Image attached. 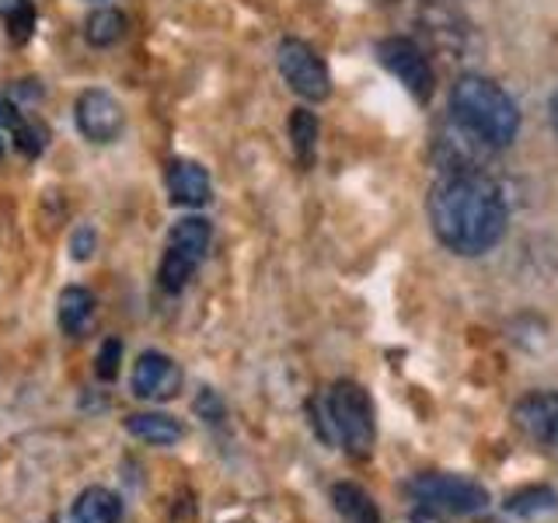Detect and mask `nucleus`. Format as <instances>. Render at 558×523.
Masks as SVG:
<instances>
[{"label": "nucleus", "instance_id": "obj_1", "mask_svg": "<svg viewBox=\"0 0 558 523\" xmlns=\"http://www.w3.org/2000/svg\"><path fill=\"white\" fill-rule=\"evenodd\" d=\"M426 214L436 241L453 255H485L506 234V199L485 171H450L429 188Z\"/></svg>", "mask_w": 558, "mask_h": 523}, {"label": "nucleus", "instance_id": "obj_2", "mask_svg": "<svg viewBox=\"0 0 558 523\" xmlns=\"http://www.w3.org/2000/svg\"><path fill=\"white\" fill-rule=\"evenodd\" d=\"M450 119L493 150L510 147L520 133V109L493 77L461 74L450 87Z\"/></svg>", "mask_w": 558, "mask_h": 523}, {"label": "nucleus", "instance_id": "obj_3", "mask_svg": "<svg viewBox=\"0 0 558 523\" xmlns=\"http://www.w3.org/2000/svg\"><path fill=\"white\" fill-rule=\"evenodd\" d=\"M325 412L331 423V436L345 447L349 458L366 461L377 443V418H374V401L356 380H339L331 384L325 398Z\"/></svg>", "mask_w": 558, "mask_h": 523}, {"label": "nucleus", "instance_id": "obj_4", "mask_svg": "<svg viewBox=\"0 0 558 523\" xmlns=\"http://www.w3.org/2000/svg\"><path fill=\"white\" fill-rule=\"evenodd\" d=\"M209 238H214V227H209L206 217H182L171 227L161 269H157L165 293H182L189 287V279L196 276L199 262L209 248Z\"/></svg>", "mask_w": 558, "mask_h": 523}, {"label": "nucleus", "instance_id": "obj_5", "mask_svg": "<svg viewBox=\"0 0 558 523\" xmlns=\"http://www.w3.org/2000/svg\"><path fill=\"white\" fill-rule=\"evenodd\" d=\"M409 492L418 499V506H429L436 513H458V516H471L482 513L488 502V492L471 478L461 475H440V471H423L409 482Z\"/></svg>", "mask_w": 558, "mask_h": 523}, {"label": "nucleus", "instance_id": "obj_6", "mask_svg": "<svg viewBox=\"0 0 558 523\" xmlns=\"http://www.w3.org/2000/svg\"><path fill=\"white\" fill-rule=\"evenodd\" d=\"M276 63L283 81L307 101H325L331 95V74L325 60L304 39H283L276 49Z\"/></svg>", "mask_w": 558, "mask_h": 523}, {"label": "nucleus", "instance_id": "obj_7", "mask_svg": "<svg viewBox=\"0 0 558 523\" xmlns=\"http://www.w3.org/2000/svg\"><path fill=\"white\" fill-rule=\"evenodd\" d=\"M377 63L395 74L401 84L409 87V95L415 101H429L433 98V87H436V74H433V63L418 42L405 39V35H391V39H384L377 46Z\"/></svg>", "mask_w": 558, "mask_h": 523}, {"label": "nucleus", "instance_id": "obj_8", "mask_svg": "<svg viewBox=\"0 0 558 523\" xmlns=\"http://www.w3.org/2000/svg\"><path fill=\"white\" fill-rule=\"evenodd\" d=\"M74 119H77L81 136L92 139V144H112V139H119L122 126H126V112H122L119 98L105 92V87H87V92H81L74 105Z\"/></svg>", "mask_w": 558, "mask_h": 523}, {"label": "nucleus", "instance_id": "obj_9", "mask_svg": "<svg viewBox=\"0 0 558 523\" xmlns=\"http://www.w3.org/2000/svg\"><path fill=\"white\" fill-rule=\"evenodd\" d=\"M513 426L531 443L558 458V391H534L513 405Z\"/></svg>", "mask_w": 558, "mask_h": 523}, {"label": "nucleus", "instance_id": "obj_10", "mask_svg": "<svg viewBox=\"0 0 558 523\" xmlns=\"http://www.w3.org/2000/svg\"><path fill=\"white\" fill-rule=\"evenodd\" d=\"M130 388L140 401H168L182 388V366L171 356L157 353V349L140 353V360L133 366V377H130Z\"/></svg>", "mask_w": 558, "mask_h": 523}, {"label": "nucleus", "instance_id": "obj_11", "mask_svg": "<svg viewBox=\"0 0 558 523\" xmlns=\"http://www.w3.org/2000/svg\"><path fill=\"white\" fill-rule=\"evenodd\" d=\"M433 150H436V161H440V174H450V171H482L485 157L493 154V147L482 144L478 136H471L453 119L440 130V136L433 139Z\"/></svg>", "mask_w": 558, "mask_h": 523}, {"label": "nucleus", "instance_id": "obj_12", "mask_svg": "<svg viewBox=\"0 0 558 523\" xmlns=\"http://www.w3.org/2000/svg\"><path fill=\"white\" fill-rule=\"evenodd\" d=\"M168 199L171 206H185V209H199L214 196V182H209V171L196 161H185V157H174L168 165Z\"/></svg>", "mask_w": 558, "mask_h": 523}, {"label": "nucleus", "instance_id": "obj_13", "mask_svg": "<svg viewBox=\"0 0 558 523\" xmlns=\"http://www.w3.org/2000/svg\"><path fill=\"white\" fill-rule=\"evenodd\" d=\"M119 520H122V502L105 485L84 488L74 510H70V523H119Z\"/></svg>", "mask_w": 558, "mask_h": 523}, {"label": "nucleus", "instance_id": "obj_14", "mask_svg": "<svg viewBox=\"0 0 558 523\" xmlns=\"http://www.w3.org/2000/svg\"><path fill=\"white\" fill-rule=\"evenodd\" d=\"M126 429L136 436V440L154 443V447H171L185 436V426L179 418H171L165 412H133L126 418Z\"/></svg>", "mask_w": 558, "mask_h": 523}, {"label": "nucleus", "instance_id": "obj_15", "mask_svg": "<svg viewBox=\"0 0 558 523\" xmlns=\"http://www.w3.org/2000/svg\"><path fill=\"white\" fill-rule=\"evenodd\" d=\"M502 510L513 520H541L558 510V492L551 485H523L520 492L506 496Z\"/></svg>", "mask_w": 558, "mask_h": 523}, {"label": "nucleus", "instance_id": "obj_16", "mask_svg": "<svg viewBox=\"0 0 558 523\" xmlns=\"http://www.w3.org/2000/svg\"><path fill=\"white\" fill-rule=\"evenodd\" d=\"M331 502L336 510L349 520V523H380V510L377 502L371 499L366 488H360L356 482H339L331 488Z\"/></svg>", "mask_w": 558, "mask_h": 523}, {"label": "nucleus", "instance_id": "obj_17", "mask_svg": "<svg viewBox=\"0 0 558 523\" xmlns=\"http://www.w3.org/2000/svg\"><path fill=\"white\" fill-rule=\"evenodd\" d=\"M95 314V296L87 293L84 287H66L60 293V304H57V321L66 336H81L84 325L92 321Z\"/></svg>", "mask_w": 558, "mask_h": 523}, {"label": "nucleus", "instance_id": "obj_18", "mask_svg": "<svg viewBox=\"0 0 558 523\" xmlns=\"http://www.w3.org/2000/svg\"><path fill=\"white\" fill-rule=\"evenodd\" d=\"M122 35H126V14L116 11V8H101V11H92L84 22V39L98 46V49H109L116 46Z\"/></svg>", "mask_w": 558, "mask_h": 523}, {"label": "nucleus", "instance_id": "obj_19", "mask_svg": "<svg viewBox=\"0 0 558 523\" xmlns=\"http://www.w3.org/2000/svg\"><path fill=\"white\" fill-rule=\"evenodd\" d=\"M290 139H293V154L304 168L314 165V150H318V115L311 109H293L290 115Z\"/></svg>", "mask_w": 558, "mask_h": 523}, {"label": "nucleus", "instance_id": "obj_20", "mask_svg": "<svg viewBox=\"0 0 558 523\" xmlns=\"http://www.w3.org/2000/svg\"><path fill=\"white\" fill-rule=\"evenodd\" d=\"M0 22L8 25L14 42H28L35 32V4L32 0H0Z\"/></svg>", "mask_w": 558, "mask_h": 523}, {"label": "nucleus", "instance_id": "obj_21", "mask_svg": "<svg viewBox=\"0 0 558 523\" xmlns=\"http://www.w3.org/2000/svg\"><path fill=\"white\" fill-rule=\"evenodd\" d=\"M11 136H14L17 150H22L25 157H39L46 150V139H49L46 126H43V122H35V119H22L11 130Z\"/></svg>", "mask_w": 558, "mask_h": 523}, {"label": "nucleus", "instance_id": "obj_22", "mask_svg": "<svg viewBox=\"0 0 558 523\" xmlns=\"http://www.w3.org/2000/svg\"><path fill=\"white\" fill-rule=\"evenodd\" d=\"M119 360H122V342L119 339H105L101 342V349H98V377L101 380H116V374H119Z\"/></svg>", "mask_w": 558, "mask_h": 523}, {"label": "nucleus", "instance_id": "obj_23", "mask_svg": "<svg viewBox=\"0 0 558 523\" xmlns=\"http://www.w3.org/2000/svg\"><path fill=\"white\" fill-rule=\"evenodd\" d=\"M70 252H74L77 262H87L95 255V231L92 227H81V231L74 234V241H70Z\"/></svg>", "mask_w": 558, "mask_h": 523}, {"label": "nucleus", "instance_id": "obj_24", "mask_svg": "<svg viewBox=\"0 0 558 523\" xmlns=\"http://www.w3.org/2000/svg\"><path fill=\"white\" fill-rule=\"evenodd\" d=\"M22 109H17V101L11 95H0V130H14L17 122H22Z\"/></svg>", "mask_w": 558, "mask_h": 523}, {"label": "nucleus", "instance_id": "obj_25", "mask_svg": "<svg viewBox=\"0 0 558 523\" xmlns=\"http://www.w3.org/2000/svg\"><path fill=\"white\" fill-rule=\"evenodd\" d=\"M412 523H444V520L436 516V510H429V506H418V510L412 513Z\"/></svg>", "mask_w": 558, "mask_h": 523}, {"label": "nucleus", "instance_id": "obj_26", "mask_svg": "<svg viewBox=\"0 0 558 523\" xmlns=\"http://www.w3.org/2000/svg\"><path fill=\"white\" fill-rule=\"evenodd\" d=\"M548 119H551V130L558 136V92L551 95V105H548Z\"/></svg>", "mask_w": 558, "mask_h": 523}, {"label": "nucleus", "instance_id": "obj_27", "mask_svg": "<svg viewBox=\"0 0 558 523\" xmlns=\"http://www.w3.org/2000/svg\"><path fill=\"white\" fill-rule=\"evenodd\" d=\"M0 150H4V144H0Z\"/></svg>", "mask_w": 558, "mask_h": 523}]
</instances>
